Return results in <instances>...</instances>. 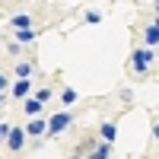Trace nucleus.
I'll list each match as a JSON object with an SVG mask.
<instances>
[{
	"mask_svg": "<svg viewBox=\"0 0 159 159\" xmlns=\"http://www.w3.org/2000/svg\"><path fill=\"white\" fill-rule=\"evenodd\" d=\"M42 105H45V102H38V99H29V102H25V108H22V111H25V115H32V118H35L38 111H42Z\"/></svg>",
	"mask_w": 159,
	"mask_h": 159,
	"instance_id": "6",
	"label": "nucleus"
},
{
	"mask_svg": "<svg viewBox=\"0 0 159 159\" xmlns=\"http://www.w3.org/2000/svg\"><path fill=\"white\" fill-rule=\"evenodd\" d=\"M22 134H25V130H16V127H13L10 134H7V147H10L13 153H16V150H22Z\"/></svg>",
	"mask_w": 159,
	"mask_h": 159,
	"instance_id": "3",
	"label": "nucleus"
},
{
	"mask_svg": "<svg viewBox=\"0 0 159 159\" xmlns=\"http://www.w3.org/2000/svg\"><path fill=\"white\" fill-rule=\"evenodd\" d=\"M99 134H102V140H105V143H111V140L118 137V127H115V124H102Z\"/></svg>",
	"mask_w": 159,
	"mask_h": 159,
	"instance_id": "5",
	"label": "nucleus"
},
{
	"mask_svg": "<svg viewBox=\"0 0 159 159\" xmlns=\"http://www.w3.org/2000/svg\"><path fill=\"white\" fill-rule=\"evenodd\" d=\"M48 96H51V89H38V96H35V99H38V102H48Z\"/></svg>",
	"mask_w": 159,
	"mask_h": 159,
	"instance_id": "14",
	"label": "nucleus"
},
{
	"mask_svg": "<svg viewBox=\"0 0 159 159\" xmlns=\"http://www.w3.org/2000/svg\"><path fill=\"white\" fill-rule=\"evenodd\" d=\"M29 70H32V64H25V61H22V64H19V76L25 80V76H29Z\"/></svg>",
	"mask_w": 159,
	"mask_h": 159,
	"instance_id": "13",
	"label": "nucleus"
},
{
	"mask_svg": "<svg viewBox=\"0 0 159 159\" xmlns=\"http://www.w3.org/2000/svg\"><path fill=\"white\" fill-rule=\"evenodd\" d=\"M70 124V111H61V115H54L51 118V124H48V134H61L64 127Z\"/></svg>",
	"mask_w": 159,
	"mask_h": 159,
	"instance_id": "2",
	"label": "nucleus"
},
{
	"mask_svg": "<svg viewBox=\"0 0 159 159\" xmlns=\"http://www.w3.org/2000/svg\"><path fill=\"white\" fill-rule=\"evenodd\" d=\"M130 64H134V70H137V73H147V70H150V64H153V51H150V48L134 51V61H130Z\"/></svg>",
	"mask_w": 159,
	"mask_h": 159,
	"instance_id": "1",
	"label": "nucleus"
},
{
	"mask_svg": "<svg viewBox=\"0 0 159 159\" xmlns=\"http://www.w3.org/2000/svg\"><path fill=\"white\" fill-rule=\"evenodd\" d=\"M16 38H19V42H32L35 32H32V29H19V32H16Z\"/></svg>",
	"mask_w": 159,
	"mask_h": 159,
	"instance_id": "10",
	"label": "nucleus"
},
{
	"mask_svg": "<svg viewBox=\"0 0 159 159\" xmlns=\"http://www.w3.org/2000/svg\"><path fill=\"white\" fill-rule=\"evenodd\" d=\"M76 102V92L73 89H64V105H73Z\"/></svg>",
	"mask_w": 159,
	"mask_h": 159,
	"instance_id": "12",
	"label": "nucleus"
},
{
	"mask_svg": "<svg viewBox=\"0 0 159 159\" xmlns=\"http://www.w3.org/2000/svg\"><path fill=\"white\" fill-rule=\"evenodd\" d=\"M29 89H32V83H29V80H19V83L13 86V96H16V99H22V96H29Z\"/></svg>",
	"mask_w": 159,
	"mask_h": 159,
	"instance_id": "4",
	"label": "nucleus"
},
{
	"mask_svg": "<svg viewBox=\"0 0 159 159\" xmlns=\"http://www.w3.org/2000/svg\"><path fill=\"white\" fill-rule=\"evenodd\" d=\"M13 25L16 29H29V16H13Z\"/></svg>",
	"mask_w": 159,
	"mask_h": 159,
	"instance_id": "11",
	"label": "nucleus"
},
{
	"mask_svg": "<svg viewBox=\"0 0 159 159\" xmlns=\"http://www.w3.org/2000/svg\"><path fill=\"white\" fill-rule=\"evenodd\" d=\"M156 3H159V0H156Z\"/></svg>",
	"mask_w": 159,
	"mask_h": 159,
	"instance_id": "16",
	"label": "nucleus"
},
{
	"mask_svg": "<svg viewBox=\"0 0 159 159\" xmlns=\"http://www.w3.org/2000/svg\"><path fill=\"white\" fill-rule=\"evenodd\" d=\"M92 159H108V143H99V147H96V153H92Z\"/></svg>",
	"mask_w": 159,
	"mask_h": 159,
	"instance_id": "8",
	"label": "nucleus"
},
{
	"mask_svg": "<svg viewBox=\"0 0 159 159\" xmlns=\"http://www.w3.org/2000/svg\"><path fill=\"white\" fill-rule=\"evenodd\" d=\"M153 134H156V140H159V124H156V130H153Z\"/></svg>",
	"mask_w": 159,
	"mask_h": 159,
	"instance_id": "15",
	"label": "nucleus"
},
{
	"mask_svg": "<svg viewBox=\"0 0 159 159\" xmlns=\"http://www.w3.org/2000/svg\"><path fill=\"white\" fill-rule=\"evenodd\" d=\"M45 130H48V124H45V121H32L29 127H25V134H32V137H38V134H45Z\"/></svg>",
	"mask_w": 159,
	"mask_h": 159,
	"instance_id": "7",
	"label": "nucleus"
},
{
	"mask_svg": "<svg viewBox=\"0 0 159 159\" xmlns=\"http://www.w3.org/2000/svg\"><path fill=\"white\" fill-rule=\"evenodd\" d=\"M159 42V25H150L147 29V45H156Z\"/></svg>",
	"mask_w": 159,
	"mask_h": 159,
	"instance_id": "9",
	"label": "nucleus"
}]
</instances>
